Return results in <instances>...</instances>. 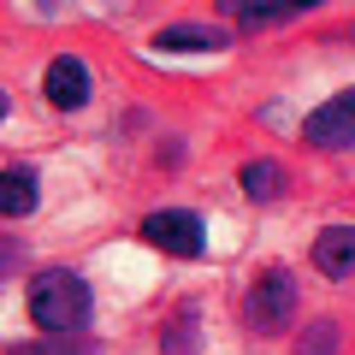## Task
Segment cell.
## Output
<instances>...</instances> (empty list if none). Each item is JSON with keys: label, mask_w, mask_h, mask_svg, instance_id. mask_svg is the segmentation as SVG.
Here are the masks:
<instances>
[{"label": "cell", "mask_w": 355, "mask_h": 355, "mask_svg": "<svg viewBox=\"0 0 355 355\" xmlns=\"http://www.w3.org/2000/svg\"><path fill=\"white\" fill-rule=\"evenodd\" d=\"M231 42V30H214V24H172V30H160V36H154V48L160 53H172V48H225Z\"/></svg>", "instance_id": "obj_9"}, {"label": "cell", "mask_w": 355, "mask_h": 355, "mask_svg": "<svg viewBox=\"0 0 355 355\" xmlns=\"http://www.w3.org/2000/svg\"><path fill=\"white\" fill-rule=\"evenodd\" d=\"M202 349V326H196V302H184L160 331V355H196Z\"/></svg>", "instance_id": "obj_10"}, {"label": "cell", "mask_w": 355, "mask_h": 355, "mask_svg": "<svg viewBox=\"0 0 355 355\" xmlns=\"http://www.w3.org/2000/svg\"><path fill=\"white\" fill-rule=\"evenodd\" d=\"M42 95H48V107H60V113H77V107L95 95V77H89V65L77 60V53H60V60H48V71H42Z\"/></svg>", "instance_id": "obj_5"}, {"label": "cell", "mask_w": 355, "mask_h": 355, "mask_svg": "<svg viewBox=\"0 0 355 355\" xmlns=\"http://www.w3.org/2000/svg\"><path fill=\"white\" fill-rule=\"evenodd\" d=\"M89 308H95V296L71 266H48V272L30 279V320L48 338H77L89 326Z\"/></svg>", "instance_id": "obj_1"}, {"label": "cell", "mask_w": 355, "mask_h": 355, "mask_svg": "<svg viewBox=\"0 0 355 355\" xmlns=\"http://www.w3.org/2000/svg\"><path fill=\"white\" fill-rule=\"evenodd\" d=\"M243 320H249V331H284L296 320V279L284 272V266H266L261 279L249 284V296H243Z\"/></svg>", "instance_id": "obj_2"}, {"label": "cell", "mask_w": 355, "mask_h": 355, "mask_svg": "<svg viewBox=\"0 0 355 355\" xmlns=\"http://www.w3.org/2000/svg\"><path fill=\"white\" fill-rule=\"evenodd\" d=\"M237 24H291V18H302V6H237Z\"/></svg>", "instance_id": "obj_12"}, {"label": "cell", "mask_w": 355, "mask_h": 355, "mask_svg": "<svg viewBox=\"0 0 355 355\" xmlns=\"http://www.w3.org/2000/svg\"><path fill=\"white\" fill-rule=\"evenodd\" d=\"M36 202H42L36 166H6V178H0V214H6V219H24V214H36Z\"/></svg>", "instance_id": "obj_7"}, {"label": "cell", "mask_w": 355, "mask_h": 355, "mask_svg": "<svg viewBox=\"0 0 355 355\" xmlns=\"http://www.w3.org/2000/svg\"><path fill=\"white\" fill-rule=\"evenodd\" d=\"M302 142H308V148H331V154L355 148V83L302 119Z\"/></svg>", "instance_id": "obj_3"}, {"label": "cell", "mask_w": 355, "mask_h": 355, "mask_svg": "<svg viewBox=\"0 0 355 355\" xmlns=\"http://www.w3.org/2000/svg\"><path fill=\"white\" fill-rule=\"evenodd\" d=\"M308 254L326 279H355V225H326Z\"/></svg>", "instance_id": "obj_6"}, {"label": "cell", "mask_w": 355, "mask_h": 355, "mask_svg": "<svg viewBox=\"0 0 355 355\" xmlns=\"http://www.w3.org/2000/svg\"><path fill=\"white\" fill-rule=\"evenodd\" d=\"M142 237H148L154 249H166V254H184V261L207 249L202 214H190V207H160V214H148L142 219Z\"/></svg>", "instance_id": "obj_4"}, {"label": "cell", "mask_w": 355, "mask_h": 355, "mask_svg": "<svg viewBox=\"0 0 355 355\" xmlns=\"http://www.w3.org/2000/svg\"><path fill=\"white\" fill-rule=\"evenodd\" d=\"M12 355H101V349H89V343L60 338V343H12Z\"/></svg>", "instance_id": "obj_13"}, {"label": "cell", "mask_w": 355, "mask_h": 355, "mask_svg": "<svg viewBox=\"0 0 355 355\" xmlns=\"http://www.w3.org/2000/svg\"><path fill=\"white\" fill-rule=\"evenodd\" d=\"M338 320H314V326L296 338V355H338Z\"/></svg>", "instance_id": "obj_11"}, {"label": "cell", "mask_w": 355, "mask_h": 355, "mask_svg": "<svg viewBox=\"0 0 355 355\" xmlns=\"http://www.w3.org/2000/svg\"><path fill=\"white\" fill-rule=\"evenodd\" d=\"M237 184H243V196H249V202L266 207V202H279V196L291 190V172H284L279 160H249V166L237 172Z\"/></svg>", "instance_id": "obj_8"}]
</instances>
